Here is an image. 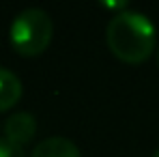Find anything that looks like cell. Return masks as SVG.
I'll return each mask as SVG.
<instances>
[{
  "mask_svg": "<svg viewBox=\"0 0 159 157\" xmlns=\"http://www.w3.org/2000/svg\"><path fill=\"white\" fill-rule=\"evenodd\" d=\"M106 41L110 52L118 60L138 65V62H144L153 54L157 30H155V24L144 13L120 11L107 24Z\"/></svg>",
  "mask_w": 159,
  "mask_h": 157,
  "instance_id": "cell-1",
  "label": "cell"
},
{
  "mask_svg": "<svg viewBox=\"0 0 159 157\" xmlns=\"http://www.w3.org/2000/svg\"><path fill=\"white\" fill-rule=\"evenodd\" d=\"M54 35L52 17L43 9H24L15 15L9 39L13 50L22 56H39L48 50Z\"/></svg>",
  "mask_w": 159,
  "mask_h": 157,
  "instance_id": "cell-2",
  "label": "cell"
},
{
  "mask_svg": "<svg viewBox=\"0 0 159 157\" xmlns=\"http://www.w3.org/2000/svg\"><path fill=\"white\" fill-rule=\"evenodd\" d=\"M37 133V118L30 112H15L4 123V138L15 146L28 144Z\"/></svg>",
  "mask_w": 159,
  "mask_h": 157,
  "instance_id": "cell-3",
  "label": "cell"
},
{
  "mask_svg": "<svg viewBox=\"0 0 159 157\" xmlns=\"http://www.w3.org/2000/svg\"><path fill=\"white\" fill-rule=\"evenodd\" d=\"M30 157H82L80 149L67 138L62 136H54V138H45L41 140L34 149Z\"/></svg>",
  "mask_w": 159,
  "mask_h": 157,
  "instance_id": "cell-4",
  "label": "cell"
},
{
  "mask_svg": "<svg viewBox=\"0 0 159 157\" xmlns=\"http://www.w3.org/2000/svg\"><path fill=\"white\" fill-rule=\"evenodd\" d=\"M20 99H22V82H20V78L13 71L0 67V112L11 110Z\"/></svg>",
  "mask_w": 159,
  "mask_h": 157,
  "instance_id": "cell-5",
  "label": "cell"
},
{
  "mask_svg": "<svg viewBox=\"0 0 159 157\" xmlns=\"http://www.w3.org/2000/svg\"><path fill=\"white\" fill-rule=\"evenodd\" d=\"M0 157H26L22 146H15L7 138H0Z\"/></svg>",
  "mask_w": 159,
  "mask_h": 157,
  "instance_id": "cell-6",
  "label": "cell"
},
{
  "mask_svg": "<svg viewBox=\"0 0 159 157\" xmlns=\"http://www.w3.org/2000/svg\"><path fill=\"white\" fill-rule=\"evenodd\" d=\"M153 157H159V149H157V151H155V153H153Z\"/></svg>",
  "mask_w": 159,
  "mask_h": 157,
  "instance_id": "cell-7",
  "label": "cell"
},
{
  "mask_svg": "<svg viewBox=\"0 0 159 157\" xmlns=\"http://www.w3.org/2000/svg\"><path fill=\"white\" fill-rule=\"evenodd\" d=\"M157 65H159V48H157Z\"/></svg>",
  "mask_w": 159,
  "mask_h": 157,
  "instance_id": "cell-8",
  "label": "cell"
}]
</instances>
